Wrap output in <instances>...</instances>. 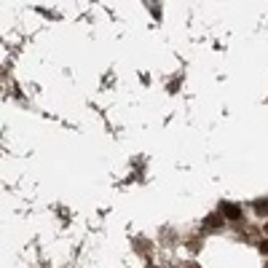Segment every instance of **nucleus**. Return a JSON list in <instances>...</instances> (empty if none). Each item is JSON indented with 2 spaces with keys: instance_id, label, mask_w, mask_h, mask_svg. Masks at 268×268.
Instances as JSON below:
<instances>
[{
  "instance_id": "nucleus-2",
  "label": "nucleus",
  "mask_w": 268,
  "mask_h": 268,
  "mask_svg": "<svg viewBox=\"0 0 268 268\" xmlns=\"http://www.w3.org/2000/svg\"><path fill=\"white\" fill-rule=\"evenodd\" d=\"M255 209H258L260 215H263V212H268V201H258V207H255Z\"/></svg>"
},
{
  "instance_id": "nucleus-4",
  "label": "nucleus",
  "mask_w": 268,
  "mask_h": 268,
  "mask_svg": "<svg viewBox=\"0 0 268 268\" xmlns=\"http://www.w3.org/2000/svg\"><path fill=\"white\" fill-rule=\"evenodd\" d=\"M260 250H263V252L268 255V241H263V244H260Z\"/></svg>"
},
{
  "instance_id": "nucleus-5",
  "label": "nucleus",
  "mask_w": 268,
  "mask_h": 268,
  "mask_svg": "<svg viewBox=\"0 0 268 268\" xmlns=\"http://www.w3.org/2000/svg\"><path fill=\"white\" fill-rule=\"evenodd\" d=\"M185 268H199V265H185Z\"/></svg>"
},
{
  "instance_id": "nucleus-1",
  "label": "nucleus",
  "mask_w": 268,
  "mask_h": 268,
  "mask_svg": "<svg viewBox=\"0 0 268 268\" xmlns=\"http://www.w3.org/2000/svg\"><path fill=\"white\" fill-rule=\"evenodd\" d=\"M220 212H223L228 220H239V217H241V209H239V207H234V204H228V201L220 204Z\"/></svg>"
},
{
  "instance_id": "nucleus-6",
  "label": "nucleus",
  "mask_w": 268,
  "mask_h": 268,
  "mask_svg": "<svg viewBox=\"0 0 268 268\" xmlns=\"http://www.w3.org/2000/svg\"><path fill=\"white\" fill-rule=\"evenodd\" d=\"M265 234H268V223H265Z\"/></svg>"
},
{
  "instance_id": "nucleus-3",
  "label": "nucleus",
  "mask_w": 268,
  "mask_h": 268,
  "mask_svg": "<svg viewBox=\"0 0 268 268\" xmlns=\"http://www.w3.org/2000/svg\"><path fill=\"white\" fill-rule=\"evenodd\" d=\"M217 223H220V220H217V217H215V215H212V217H207V225H209V228H215V225H217Z\"/></svg>"
}]
</instances>
